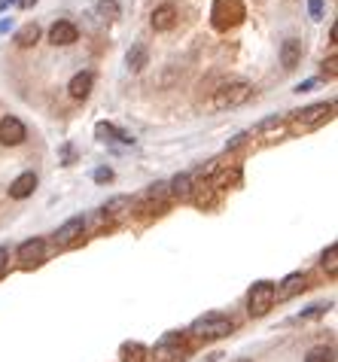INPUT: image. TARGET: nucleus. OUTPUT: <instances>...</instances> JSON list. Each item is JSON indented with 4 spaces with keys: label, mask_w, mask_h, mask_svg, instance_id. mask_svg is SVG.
<instances>
[{
    "label": "nucleus",
    "mask_w": 338,
    "mask_h": 362,
    "mask_svg": "<svg viewBox=\"0 0 338 362\" xmlns=\"http://www.w3.org/2000/svg\"><path fill=\"white\" fill-rule=\"evenodd\" d=\"M250 95H253V85L250 82H244V80L225 82V85H220V89H216L214 106H216V110H225V106H238V104L250 101Z\"/></svg>",
    "instance_id": "39448f33"
},
{
    "label": "nucleus",
    "mask_w": 338,
    "mask_h": 362,
    "mask_svg": "<svg viewBox=\"0 0 338 362\" xmlns=\"http://www.w3.org/2000/svg\"><path fill=\"white\" fill-rule=\"evenodd\" d=\"M320 265L326 268V274H329V277H335V274H338V247H335V244H329L326 250H323Z\"/></svg>",
    "instance_id": "aec40b11"
},
{
    "label": "nucleus",
    "mask_w": 338,
    "mask_h": 362,
    "mask_svg": "<svg viewBox=\"0 0 338 362\" xmlns=\"http://www.w3.org/2000/svg\"><path fill=\"white\" fill-rule=\"evenodd\" d=\"M91 85H95V76H91L89 70H80V73L70 80L67 91H70V98H74V101H86V98L91 95Z\"/></svg>",
    "instance_id": "f8f14e48"
},
{
    "label": "nucleus",
    "mask_w": 338,
    "mask_h": 362,
    "mask_svg": "<svg viewBox=\"0 0 338 362\" xmlns=\"http://www.w3.org/2000/svg\"><path fill=\"white\" fill-rule=\"evenodd\" d=\"M34 189H37V174H34V170H25V174H19L16 180L10 183V198L12 201H25V198L34 195Z\"/></svg>",
    "instance_id": "1a4fd4ad"
},
{
    "label": "nucleus",
    "mask_w": 338,
    "mask_h": 362,
    "mask_svg": "<svg viewBox=\"0 0 338 362\" xmlns=\"http://www.w3.org/2000/svg\"><path fill=\"white\" fill-rule=\"evenodd\" d=\"M284 125V116H269V119H262L256 128H253V134H265V131H271V128H280Z\"/></svg>",
    "instance_id": "b1692460"
},
{
    "label": "nucleus",
    "mask_w": 338,
    "mask_h": 362,
    "mask_svg": "<svg viewBox=\"0 0 338 362\" xmlns=\"http://www.w3.org/2000/svg\"><path fill=\"white\" fill-rule=\"evenodd\" d=\"M49 40H52L55 46H74V43L80 40V31H76L74 21H55V25L49 27Z\"/></svg>",
    "instance_id": "9b49d317"
},
{
    "label": "nucleus",
    "mask_w": 338,
    "mask_h": 362,
    "mask_svg": "<svg viewBox=\"0 0 338 362\" xmlns=\"http://www.w3.org/2000/svg\"><path fill=\"white\" fill-rule=\"evenodd\" d=\"M305 362H335V350H333V347H326V344L311 347V350H308V357H305Z\"/></svg>",
    "instance_id": "4be33fe9"
},
{
    "label": "nucleus",
    "mask_w": 338,
    "mask_h": 362,
    "mask_svg": "<svg viewBox=\"0 0 338 362\" xmlns=\"http://www.w3.org/2000/svg\"><path fill=\"white\" fill-rule=\"evenodd\" d=\"M25 137H27V128L22 119H16V116L0 119V144L3 146H19Z\"/></svg>",
    "instance_id": "6e6552de"
},
{
    "label": "nucleus",
    "mask_w": 338,
    "mask_h": 362,
    "mask_svg": "<svg viewBox=\"0 0 338 362\" xmlns=\"http://www.w3.org/2000/svg\"><path fill=\"white\" fill-rule=\"evenodd\" d=\"M153 27L156 31H171L174 25H177V10H174V3H161L156 6V12H153Z\"/></svg>",
    "instance_id": "ddd939ff"
},
{
    "label": "nucleus",
    "mask_w": 338,
    "mask_h": 362,
    "mask_svg": "<svg viewBox=\"0 0 338 362\" xmlns=\"http://www.w3.org/2000/svg\"><path fill=\"white\" fill-rule=\"evenodd\" d=\"M274 289H278V286H274L271 280L253 283L250 293H247V310H250V317H265L274 308Z\"/></svg>",
    "instance_id": "20e7f679"
},
{
    "label": "nucleus",
    "mask_w": 338,
    "mask_h": 362,
    "mask_svg": "<svg viewBox=\"0 0 338 362\" xmlns=\"http://www.w3.org/2000/svg\"><path fill=\"white\" fill-rule=\"evenodd\" d=\"M16 259H19V265L22 268H34V265H40V262L46 259V240L43 238H27L19 244V250H16Z\"/></svg>",
    "instance_id": "0eeeda50"
},
{
    "label": "nucleus",
    "mask_w": 338,
    "mask_h": 362,
    "mask_svg": "<svg viewBox=\"0 0 338 362\" xmlns=\"http://www.w3.org/2000/svg\"><path fill=\"white\" fill-rule=\"evenodd\" d=\"M12 3H16V6H22V10H25V6H34L37 0H12Z\"/></svg>",
    "instance_id": "473e14b6"
},
{
    "label": "nucleus",
    "mask_w": 338,
    "mask_h": 362,
    "mask_svg": "<svg viewBox=\"0 0 338 362\" xmlns=\"http://www.w3.org/2000/svg\"><path fill=\"white\" fill-rule=\"evenodd\" d=\"M122 362H146V347L144 344H125L122 347Z\"/></svg>",
    "instance_id": "5701e85b"
},
{
    "label": "nucleus",
    "mask_w": 338,
    "mask_h": 362,
    "mask_svg": "<svg viewBox=\"0 0 338 362\" xmlns=\"http://www.w3.org/2000/svg\"><path fill=\"white\" fill-rule=\"evenodd\" d=\"M171 192L177 198H192V177H189V174H177V177H174V183H171Z\"/></svg>",
    "instance_id": "412c9836"
},
{
    "label": "nucleus",
    "mask_w": 338,
    "mask_h": 362,
    "mask_svg": "<svg viewBox=\"0 0 338 362\" xmlns=\"http://www.w3.org/2000/svg\"><path fill=\"white\" fill-rule=\"evenodd\" d=\"M305 286H308V277L302 271H295V274H290L284 283H280V289H274V298H293L295 293H302Z\"/></svg>",
    "instance_id": "4468645a"
},
{
    "label": "nucleus",
    "mask_w": 338,
    "mask_h": 362,
    "mask_svg": "<svg viewBox=\"0 0 338 362\" xmlns=\"http://www.w3.org/2000/svg\"><path fill=\"white\" fill-rule=\"evenodd\" d=\"M82 231H86V219H82V216H70L67 223L55 231V244H58V247H70L74 240H80Z\"/></svg>",
    "instance_id": "9d476101"
},
{
    "label": "nucleus",
    "mask_w": 338,
    "mask_h": 362,
    "mask_svg": "<svg viewBox=\"0 0 338 362\" xmlns=\"http://www.w3.org/2000/svg\"><path fill=\"white\" fill-rule=\"evenodd\" d=\"M98 16H101V19H113V16H116V0H104V3L98 6Z\"/></svg>",
    "instance_id": "a878e982"
},
{
    "label": "nucleus",
    "mask_w": 338,
    "mask_h": 362,
    "mask_svg": "<svg viewBox=\"0 0 338 362\" xmlns=\"http://www.w3.org/2000/svg\"><path fill=\"white\" fill-rule=\"evenodd\" d=\"M6 265H10V250H6V247H0V277L6 274Z\"/></svg>",
    "instance_id": "c756f323"
},
{
    "label": "nucleus",
    "mask_w": 338,
    "mask_h": 362,
    "mask_svg": "<svg viewBox=\"0 0 338 362\" xmlns=\"http://www.w3.org/2000/svg\"><path fill=\"white\" fill-rule=\"evenodd\" d=\"M189 332L204 338V341H216V338L232 335V332H235V323H232L225 314H204V317H199L192 326H189Z\"/></svg>",
    "instance_id": "f03ea898"
},
{
    "label": "nucleus",
    "mask_w": 338,
    "mask_h": 362,
    "mask_svg": "<svg viewBox=\"0 0 338 362\" xmlns=\"http://www.w3.org/2000/svg\"><path fill=\"white\" fill-rule=\"evenodd\" d=\"M95 180H98V183H110V180H113V170H110V168H98V170H95Z\"/></svg>",
    "instance_id": "cd10ccee"
},
{
    "label": "nucleus",
    "mask_w": 338,
    "mask_h": 362,
    "mask_svg": "<svg viewBox=\"0 0 338 362\" xmlns=\"http://www.w3.org/2000/svg\"><path fill=\"white\" fill-rule=\"evenodd\" d=\"M186 335L183 332H168V335L159 338L156 344V357L161 362H183L186 359Z\"/></svg>",
    "instance_id": "423d86ee"
},
{
    "label": "nucleus",
    "mask_w": 338,
    "mask_h": 362,
    "mask_svg": "<svg viewBox=\"0 0 338 362\" xmlns=\"http://www.w3.org/2000/svg\"><path fill=\"white\" fill-rule=\"evenodd\" d=\"M308 10H311L314 19H320L323 16V0H308Z\"/></svg>",
    "instance_id": "c85d7f7f"
},
{
    "label": "nucleus",
    "mask_w": 338,
    "mask_h": 362,
    "mask_svg": "<svg viewBox=\"0 0 338 362\" xmlns=\"http://www.w3.org/2000/svg\"><path fill=\"white\" fill-rule=\"evenodd\" d=\"M241 180V174H238V168H232V170H223V174H216L214 177V183L216 186H225V183H238Z\"/></svg>",
    "instance_id": "393cba45"
},
{
    "label": "nucleus",
    "mask_w": 338,
    "mask_h": 362,
    "mask_svg": "<svg viewBox=\"0 0 338 362\" xmlns=\"http://www.w3.org/2000/svg\"><path fill=\"white\" fill-rule=\"evenodd\" d=\"M323 310H326V304H314V308L308 310V314H302V319H308V317H320Z\"/></svg>",
    "instance_id": "7c9ffc66"
},
{
    "label": "nucleus",
    "mask_w": 338,
    "mask_h": 362,
    "mask_svg": "<svg viewBox=\"0 0 338 362\" xmlns=\"http://www.w3.org/2000/svg\"><path fill=\"white\" fill-rule=\"evenodd\" d=\"M333 110H335V104L329 101V104H311V106H305V110H295L293 113V131H311V128H317L320 122H326L329 116H333Z\"/></svg>",
    "instance_id": "7ed1b4c3"
},
{
    "label": "nucleus",
    "mask_w": 338,
    "mask_h": 362,
    "mask_svg": "<svg viewBox=\"0 0 338 362\" xmlns=\"http://www.w3.org/2000/svg\"><path fill=\"white\" fill-rule=\"evenodd\" d=\"M150 61V52H146V46H135L128 49V55H125V64H128V70H144V64Z\"/></svg>",
    "instance_id": "6ab92c4d"
},
{
    "label": "nucleus",
    "mask_w": 338,
    "mask_h": 362,
    "mask_svg": "<svg viewBox=\"0 0 338 362\" xmlns=\"http://www.w3.org/2000/svg\"><path fill=\"white\" fill-rule=\"evenodd\" d=\"M299 61H302V40H295V37L284 40V46H280V64L286 70H293Z\"/></svg>",
    "instance_id": "2eb2a0df"
},
{
    "label": "nucleus",
    "mask_w": 338,
    "mask_h": 362,
    "mask_svg": "<svg viewBox=\"0 0 338 362\" xmlns=\"http://www.w3.org/2000/svg\"><path fill=\"white\" fill-rule=\"evenodd\" d=\"M95 134H98L101 140H122V144H131V140H135L131 134L119 131V128H113L110 122H98V125H95Z\"/></svg>",
    "instance_id": "f3484780"
},
{
    "label": "nucleus",
    "mask_w": 338,
    "mask_h": 362,
    "mask_svg": "<svg viewBox=\"0 0 338 362\" xmlns=\"http://www.w3.org/2000/svg\"><path fill=\"white\" fill-rule=\"evenodd\" d=\"M323 73H326L329 80H335V76H338V58H326V61H323Z\"/></svg>",
    "instance_id": "bb28decb"
},
{
    "label": "nucleus",
    "mask_w": 338,
    "mask_h": 362,
    "mask_svg": "<svg viewBox=\"0 0 338 362\" xmlns=\"http://www.w3.org/2000/svg\"><path fill=\"white\" fill-rule=\"evenodd\" d=\"M238 362H250V359H238Z\"/></svg>",
    "instance_id": "72a5a7b5"
},
{
    "label": "nucleus",
    "mask_w": 338,
    "mask_h": 362,
    "mask_svg": "<svg viewBox=\"0 0 338 362\" xmlns=\"http://www.w3.org/2000/svg\"><path fill=\"white\" fill-rule=\"evenodd\" d=\"M244 19H247L244 0H214V6H210V25H214L216 31H232V27H238Z\"/></svg>",
    "instance_id": "f257e3e1"
},
{
    "label": "nucleus",
    "mask_w": 338,
    "mask_h": 362,
    "mask_svg": "<svg viewBox=\"0 0 338 362\" xmlns=\"http://www.w3.org/2000/svg\"><path fill=\"white\" fill-rule=\"evenodd\" d=\"M37 40H40V27L34 25V21L31 25H25V27H19V34H16V46L19 49H31Z\"/></svg>",
    "instance_id": "a211bd4d"
},
{
    "label": "nucleus",
    "mask_w": 338,
    "mask_h": 362,
    "mask_svg": "<svg viewBox=\"0 0 338 362\" xmlns=\"http://www.w3.org/2000/svg\"><path fill=\"white\" fill-rule=\"evenodd\" d=\"M128 210H131V198L128 195H116V198H110V201L101 207V216L119 219V216H125Z\"/></svg>",
    "instance_id": "dca6fc26"
},
{
    "label": "nucleus",
    "mask_w": 338,
    "mask_h": 362,
    "mask_svg": "<svg viewBox=\"0 0 338 362\" xmlns=\"http://www.w3.org/2000/svg\"><path fill=\"white\" fill-rule=\"evenodd\" d=\"M314 85H317V80H305V82H299V85H295V91H311Z\"/></svg>",
    "instance_id": "2f4dec72"
}]
</instances>
